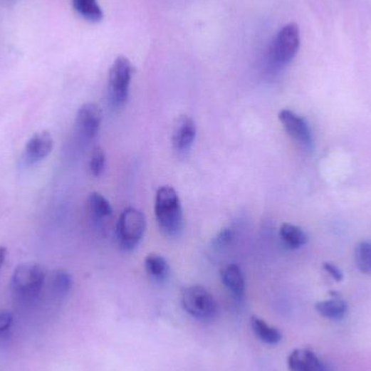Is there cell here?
Instances as JSON below:
<instances>
[{
    "instance_id": "cell-1",
    "label": "cell",
    "mask_w": 371,
    "mask_h": 371,
    "mask_svg": "<svg viewBox=\"0 0 371 371\" xmlns=\"http://www.w3.org/2000/svg\"><path fill=\"white\" fill-rule=\"evenodd\" d=\"M155 217L162 233L167 237H177L184 227V215L179 197L174 188L163 186L155 196Z\"/></svg>"
},
{
    "instance_id": "cell-2",
    "label": "cell",
    "mask_w": 371,
    "mask_h": 371,
    "mask_svg": "<svg viewBox=\"0 0 371 371\" xmlns=\"http://www.w3.org/2000/svg\"><path fill=\"white\" fill-rule=\"evenodd\" d=\"M45 278V269L41 265L35 263L19 265L12 275V293L24 302L35 300L43 289Z\"/></svg>"
},
{
    "instance_id": "cell-3",
    "label": "cell",
    "mask_w": 371,
    "mask_h": 371,
    "mask_svg": "<svg viewBox=\"0 0 371 371\" xmlns=\"http://www.w3.org/2000/svg\"><path fill=\"white\" fill-rule=\"evenodd\" d=\"M146 216L140 210L128 207L122 213L117 225V239L120 248L132 251L142 241L146 231Z\"/></svg>"
},
{
    "instance_id": "cell-4",
    "label": "cell",
    "mask_w": 371,
    "mask_h": 371,
    "mask_svg": "<svg viewBox=\"0 0 371 371\" xmlns=\"http://www.w3.org/2000/svg\"><path fill=\"white\" fill-rule=\"evenodd\" d=\"M300 28L296 23L283 26L276 35L269 49L271 63L278 68L289 64L296 58L300 49Z\"/></svg>"
},
{
    "instance_id": "cell-5",
    "label": "cell",
    "mask_w": 371,
    "mask_h": 371,
    "mask_svg": "<svg viewBox=\"0 0 371 371\" xmlns=\"http://www.w3.org/2000/svg\"><path fill=\"white\" fill-rule=\"evenodd\" d=\"M132 62L125 56H120L114 60L110 68L109 90L110 103L113 107L121 108L125 105L130 93V82H132Z\"/></svg>"
},
{
    "instance_id": "cell-6",
    "label": "cell",
    "mask_w": 371,
    "mask_h": 371,
    "mask_svg": "<svg viewBox=\"0 0 371 371\" xmlns=\"http://www.w3.org/2000/svg\"><path fill=\"white\" fill-rule=\"evenodd\" d=\"M182 305L188 314L201 320L213 318L216 313V302L212 294L200 286H192L182 291Z\"/></svg>"
},
{
    "instance_id": "cell-7",
    "label": "cell",
    "mask_w": 371,
    "mask_h": 371,
    "mask_svg": "<svg viewBox=\"0 0 371 371\" xmlns=\"http://www.w3.org/2000/svg\"><path fill=\"white\" fill-rule=\"evenodd\" d=\"M278 117L285 127L286 132L293 140L305 149L312 148V132L308 127V122L303 117L287 109L281 110Z\"/></svg>"
},
{
    "instance_id": "cell-8",
    "label": "cell",
    "mask_w": 371,
    "mask_h": 371,
    "mask_svg": "<svg viewBox=\"0 0 371 371\" xmlns=\"http://www.w3.org/2000/svg\"><path fill=\"white\" fill-rule=\"evenodd\" d=\"M101 119L103 113L96 103H85L76 115L75 125L78 134L87 140L94 139L100 130Z\"/></svg>"
},
{
    "instance_id": "cell-9",
    "label": "cell",
    "mask_w": 371,
    "mask_h": 371,
    "mask_svg": "<svg viewBox=\"0 0 371 371\" xmlns=\"http://www.w3.org/2000/svg\"><path fill=\"white\" fill-rule=\"evenodd\" d=\"M197 127L194 120L188 115H180L175 121L172 134V144L175 151L187 152L196 138Z\"/></svg>"
},
{
    "instance_id": "cell-10",
    "label": "cell",
    "mask_w": 371,
    "mask_h": 371,
    "mask_svg": "<svg viewBox=\"0 0 371 371\" xmlns=\"http://www.w3.org/2000/svg\"><path fill=\"white\" fill-rule=\"evenodd\" d=\"M53 148V139L51 135L46 130L35 132L24 150L23 161L28 165L34 164L36 162L48 157Z\"/></svg>"
},
{
    "instance_id": "cell-11",
    "label": "cell",
    "mask_w": 371,
    "mask_h": 371,
    "mask_svg": "<svg viewBox=\"0 0 371 371\" xmlns=\"http://www.w3.org/2000/svg\"><path fill=\"white\" fill-rule=\"evenodd\" d=\"M289 371H329L326 365L310 350H294L288 357Z\"/></svg>"
},
{
    "instance_id": "cell-12",
    "label": "cell",
    "mask_w": 371,
    "mask_h": 371,
    "mask_svg": "<svg viewBox=\"0 0 371 371\" xmlns=\"http://www.w3.org/2000/svg\"><path fill=\"white\" fill-rule=\"evenodd\" d=\"M221 281L230 292L236 296H244L246 283H244V273L238 265L229 264L224 267L221 271Z\"/></svg>"
},
{
    "instance_id": "cell-13",
    "label": "cell",
    "mask_w": 371,
    "mask_h": 371,
    "mask_svg": "<svg viewBox=\"0 0 371 371\" xmlns=\"http://www.w3.org/2000/svg\"><path fill=\"white\" fill-rule=\"evenodd\" d=\"M318 314L325 318L340 320L345 316L348 310V304L341 298H331V300L321 301L315 306Z\"/></svg>"
},
{
    "instance_id": "cell-14",
    "label": "cell",
    "mask_w": 371,
    "mask_h": 371,
    "mask_svg": "<svg viewBox=\"0 0 371 371\" xmlns=\"http://www.w3.org/2000/svg\"><path fill=\"white\" fill-rule=\"evenodd\" d=\"M251 326H252L253 333L255 335L267 344H277L283 339V335L281 331L278 330L275 327L269 326L268 323H265L263 319L258 317L253 316L251 318Z\"/></svg>"
},
{
    "instance_id": "cell-15",
    "label": "cell",
    "mask_w": 371,
    "mask_h": 371,
    "mask_svg": "<svg viewBox=\"0 0 371 371\" xmlns=\"http://www.w3.org/2000/svg\"><path fill=\"white\" fill-rule=\"evenodd\" d=\"M279 235L283 244L292 250L301 248L308 242V236L304 230L292 224H283L279 230Z\"/></svg>"
},
{
    "instance_id": "cell-16",
    "label": "cell",
    "mask_w": 371,
    "mask_h": 371,
    "mask_svg": "<svg viewBox=\"0 0 371 371\" xmlns=\"http://www.w3.org/2000/svg\"><path fill=\"white\" fill-rule=\"evenodd\" d=\"M73 7L89 22L98 23L103 19V9L97 0H73Z\"/></svg>"
},
{
    "instance_id": "cell-17",
    "label": "cell",
    "mask_w": 371,
    "mask_h": 371,
    "mask_svg": "<svg viewBox=\"0 0 371 371\" xmlns=\"http://www.w3.org/2000/svg\"><path fill=\"white\" fill-rule=\"evenodd\" d=\"M145 268L150 277L162 281L167 278L169 267V263L162 255L151 253L145 260Z\"/></svg>"
},
{
    "instance_id": "cell-18",
    "label": "cell",
    "mask_w": 371,
    "mask_h": 371,
    "mask_svg": "<svg viewBox=\"0 0 371 371\" xmlns=\"http://www.w3.org/2000/svg\"><path fill=\"white\" fill-rule=\"evenodd\" d=\"M88 207L90 212L97 219H105L111 216L112 207L109 201L98 192H93L88 197Z\"/></svg>"
},
{
    "instance_id": "cell-19",
    "label": "cell",
    "mask_w": 371,
    "mask_h": 371,
    "mask_svg": "<svg viewBox=\"0 0 371 371\" xmlns=\"http://www.w3.org/2000/svg\"><path fill=\"white\" fill-rule=\"evenodd\" d=\"M355 263L362 273H371V241H362L357 244Z\"/></svg>"
},
{
    "instance_id": "cell-20",
    "label": "cell",
    "mask_w": 371,
    "mask_h": 371,
    "mask_svg": "<svg viewBox=\"0 0 371 371\" xmlns=\"http://www.w3.org/2000/svg\"><path fill=\"white\" fill-rule=\"evenodd\" d=\"M51 288L57 296H64L72 288V278L66 271H57L51 278Z\"/></svg>"
},
{
    "instance_id": "cell-21",
    "label": "cell",
    "mask_w": 371,
    "mask_h": 371,
    "mask_svg": "<svg viewBox=\"0 0 371 371\" xmlns=\"http://www.w3.org/2000/svg\"><path fill=\"white\" fill-rule=\"evenodd\" d=\"M105 165V151L100 147H96L91 153L90 161H89V169L91 175L98 177L103 174Z\"/></svg>"
},
{
    "instance_id": "cell-22",
    "label": "cell",
    "mask_w": 371,
    "mask_h": 371,
    "mask_svg": "<svg viewBox=\"0 0 371 371\" xmlns=\"http://www.w3.org/2000/svg\"><path fill=\"white\" fill-rule=\"evenodd\" d=\"M12 323H14V316L11 313L7 310L0 312V339L7 337L11 330Z\"/></svg>"
},
{
    "instance_id": "cell-23",
    "label": "cell",
    "mask_w": 371,
    "mask_h": 371,
    "mask_svg": "<svg viewBox=\"0 0 371 371\" xmlns=\"http://www.w3.org/2000/svg\"><path fill=\"white\" fill-rule=\"evenodd\" d=\"M234 238L233 230L231 229H224L221 230V233L217 235L215 238L214 244L217 246H227L228 244L231 242Z\"/></svg>"
},
{
    "instance_id": "cell-24",
    "label": "cell",
    "mask_w": 371,
    "mask_h": 371,
    "mask_svg": "<svg viewBox=\"0 0 371 371\" xmlns=\"http://www.w3.org/2000/svg\"><path fill=\"white\" fill-rule=\"evenodd\" d=\"M323 269L331 276V277L337 281H341L343 279V273L335 265L331 264V263H325L323 264Z\"/></svg>"
},
{
    "instance_id": "cell-25",
    "label": "cell",
    "mask_w": 371,
    "mask_h": 371,
    "mask_svg": "<svg viewBox=\"0 0 371 371\" xmlns=\"http://www.w3.org/2000/svg\"><path fill=\"white\" fill-rule=\"evenodd\" d=\"M6 254H7V250H6V248L0 246V268H1L4 262H5Z\"/></svg>"
}]
</instances>
